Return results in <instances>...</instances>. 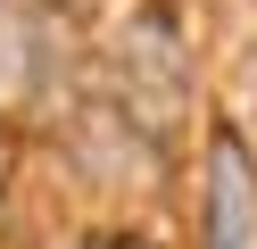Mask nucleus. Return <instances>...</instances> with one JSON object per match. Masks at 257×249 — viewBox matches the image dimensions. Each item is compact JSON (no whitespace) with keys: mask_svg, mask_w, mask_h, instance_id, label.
Masks as SVG:
<instances>
[{"mask_svg":"<svg viewBox=\"0 0 257 249\" xmlns=\"http://www.w3.org/2000/svg\"><path fill=\"white\" fill-rule=\"evenodd\" d=\"M199 249H257V158L240 149V133L207 141V232Z\"/></svg>","mask_w":257,"mask_h":249,"instance_id":"f257e3e1","label":"nucleus"},{"mask_svg":"<svg viewBox=\"0 0 257 249\" xmlns=\"http://www.w3.org/2000/svg\"><path fill=\"white\" fill-rule=\"evenodd\" d=\"M42 50H50V25H42L34 9H17V0H0V108L34 100V83H42Z\"/></svg>","mask_w":257,"mask_h":249,"instance_id":"f03ea898","label":"nucleus"}]
</instances>
